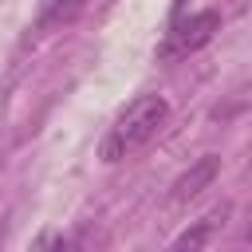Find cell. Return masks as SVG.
Returning <instances> with one entry per match:
<instances>
[{
	"label": "cell",
	"mask_w": 252,
	"mask_h": 252,
	"mask_svg": "<svg viewBox=\"0 0 252 252\" xmlns=\"http://www.w3.org/2000/svg\"><path fill=\"white\" fill-rule=\"evenodd\" d=\"M169 118V102L161 94H138L106 130L102 138V161H122L130 154H138Z\"/></svg>",
	"instance_id": "6da1fadb"
},
{
	"label": "cell",
	"mask_w": 252,
	"mask_h": 252,
	"mask_svg": "<svg viewBox=\"0 0 252 252\" xmlns=\"http://www.w3.org/2000/svg\"><path fill=\"white\" fill-rule=\"evenodd\" d=\"M217 32H220V12H217V8L193 12V16L177 20V24L165 32V39L158 43V59H165V63H173V59H185V55L201 51V47H205V43H209Z\"/></svg>",
	"instance_id": "7a4b0ae2"
},
{
	"label": "cell",
	"mask_w": 252,
	"mask_h": 252,
	"mask_svg": "<svg viewBox=\"0 0 252 252\" xmlns=\"http://www.w3.org/2000/svg\"><path fill=\"white\" fill-rule=\"evenodd\" d=\"M217 173H220V158H217V154L197 158V161L173 181V201H193V197H201V193L217 181Z\"/></svg>",
	"instance_id": "3957f363"
},
{
	"label": "cell",
	"mask_w": 252,
	"mask_h": 252,
	"mask_svg": "<svg viewBox=\"0 0 252 252\" xmlns=\"http://www.w3.org/2000/svg\"><path fill=\"white\" fill-rule=\"evenodd\" d=\"M83 8H87V0H39V12H35V32L63 28V24H71Z\"/></svg>",
	"instance_id": "277c9868"
},
{
	"label": "cell",
	"mask_w": 252,
	"mask_h": 252,
	"mask_svg": "<svg viewBox=\"0 0 252 252\" xmlns=\"http://www.w3.org/2000/svg\"><path fill=\"white\" fill-rule=\"evenodd\" d=\"M228 213V205H220V213H213V217H205L201 224H193V228H185L177 240H173V248H201L209 236H213V228H217V217H224Z\"/></svg>",
	"instance_id": "5b68a950"
}]
</instances>
